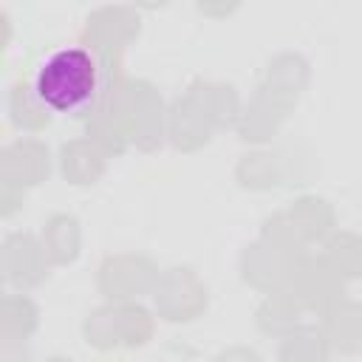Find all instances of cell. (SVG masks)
I'll return each instance as SVG.
<instances>
[{
    "mask_svg": "<svg viewBox=\"0 0 362 362\" xmlns=\"http://www.w3.org/2000/svg\"><path fill=\"white\" fill-rule=\"evenodd\" d=\"M102 82H105L102 57L79 42L54 51L37 68L34 88L40 99L51 107V113H68L85 122L99 99Z\"/></svg>",
    "mask_w": 362,
    "mask_h": 362,
    "instance_id": "6da1fadb",
    "label": "cell"
},
{
    "mask_svg": "<svg viewBox=\"0 0 362 362\" xmlns=\"http://www.w3.org/2000/svg\"><path fill=\"white\" fill-rule=\"evenodd\" d=\"M286 291L297 297V303L308 311H317L320 317L331 311L339 300H345V280L328 266L322 255H300L288 263Z\"/></svg>",
    "mask_w": 362,
    "mask_h": 362,
    "instance_id": "7a4b0ae2",
    "label": "cell"
},
{
    "mask_svg": "<svg viewBox=\"0 0 362 362\" xmlns=\"http://www.w3.org/2000/svg\"><path fill=\"white\" fill-rule=\"evenodd\" d=\"M206 286L189 266H170L158 272V280L153 286V305L161 320L189 322L206 311Z\"/></svg>",
    "mask_w": 362,
    "mask_h": 362,
    "instance_id": "3957f363",
    "label": "cell"
},
{
    "mask_svg": "<svg viewBox=\"0 0 362 362\" xmlns=\"http://www.w3.org/2000/svg\"><path fill=\"white\" fill-rule=\"evenodd\" d=\"M158 269L147 255H107L96 272V286L107 303H133L141 294H153Z\"/></svg>",
    "mask_w": 362,
    "mask_h": 362,
    "instance_id": "277c9868",
    "label": "cell"
},
{
    "mask_svg": "<svg viewBox=\"0 0 362 362\" xmlns=\"http://www.w3.org/2000/svg\"><path fill=\"white\" fill-rule=\"evenodd\" d=\"M141 17L133 6H99L88 14L82 28V45L99 57H122L124 48L139 37Z\"/></svg>",
    "mask_w": 362,
    "mask_h": 362,
    "instance_id": "5b68a950",
    "label": "cell"
},
{
    "mask_svg": "<svg viewBox=\"0 0 362 362\" xmlns=\"http://www.w3.org/2000/svg\"><path fill=\"white\" fill-rule=\"evenodd\" d=\"M167 136V107L158 88L147 79H130V144L153 153Z\"/></svg>",
    "mask_w": 362,
    "mask_h": 362,
    "instance_id": "8992f818",
    "label": "cell"
},
{
    "mask_svg": "<svg viewBox=\"0 0 362 362\" xmlns=\"http://www.w3.org/2000/svg\"><path fill=\"white\" fill-rule=\"evenodd\" d=\"M51 257L40 238L28 232H11L3 240V277L14 288L25 291L40 286L51 274Z\"/></svg>",
    "mask_w": 362,
    "mask_h": 362,
    "instance_id": "52a82bcc",
    "label": "cell"
},
{
    "mask_svg": "<svg viewBox=\"0 0 362 362\" xmlns=\"http://www.w3.org/2000/svg\"><path fill=\"white\" fill-rule=\"evenodd\" d=\"M215 122L206 113L195 85H189L178 99H173V105L167 107V136L173 141V147L192 153L198 147H204L212 139Z\"/></svg>",
    "mask_w": 362,
    "mask_h": 362,
    "instance_id": "ba28073f",
    "label": "cell"
},
{
    "mask_svg": "<svg viewBox=\"0 0 362 362\" xmlns=\"http://www.w3.org/2000/svg\"><path fill=\"white\" fill-rule=\"evenodd\" d=\"M51 173L48 144L40 139H17L0 150V181L17 187H37Z\"/></svg>",
    "mask_w": 362,
    "mask_h": 362,
    "instance_id": "9c48e42d",
    "label": "cell"
},
{
    "mask_svg": "<svg viewBox=\"0 0 362 362\" xmlns=\"http://www.w3.org/2000/svg\"><path fill=\"white\" fill-rule=\"evenodd\" d=\"M308 76H311V65L303 54L297 51H283V54H274L269 62H266V71H263V82L257 85L263 93H269L274 102H280L283 107H294L300 93L305 90L308 85Z\"/></svg>",
    "mask_w": 362,
    "mask_h": 362,
    "instance_id": "30bf717a",
    "label": "cell"
},
{
    "mask_svg": "<svg viewBox=\"0 0 362 362\" xmlns=\"http://www.w3.org/2000/svg\"><path fill=\"white\" fill-rule=\"evenodd\" d=\"M288 263L291 260L286 255H280L277 249H272L263 240H255V243H246L240 252V277L252 288L272 294L286 286Z\"/></svg>",
    "mask_w": 362,
    "mask_h": 362,
    "instance_id": "8fae6325",
    "label": "cell"
},
{
    "mask_svg": "<svg viewBox=\"0 0 362 362\" xmlns=\"http://www.w3.org/2000/svg\"><path fill=\"white\" fill-rule=\"evenodd\" d=\"M59 170L68 184L76 187L96 184L107 170V153L88 136L71 139L59 147Z\"/></svg>",
    "mask_w": 362,
    "mask_h": 362,
    "instance_id": "7c38bea8",
    "label": "cell"
},
{
    "mask_svg": "<svg viewBox=\"0 0 362 362\" xmlns=\"http://www.w3.org/2000/svg\"><path fill=\"white\" fill-rule=\"evenodd\" d=\"M322 334L328 345L345 356L362 354V303L339 300L331 311L322 314Z\"/></svg>",
    "mask_w": 362,
    "mask_h": 362,
    "instance_id": "4fadbf2b",
    "label": "cell"
},
{
    "mask_svg": "<svg viewBox=\"0 0 362 362\" xmlns=\"http://www.w3.org/2000/svg\"><path fill=\"white\" fill-rule=\"evenodd\" d=\"M288 113H291L288 107H283L280 102H274L269 93H263L257 88L252 93V99L243 105V110H240L238 133H240L243 141H269Z\"/></svg>",
    "mask_w": 362,
    "mask_h": 362,
    "instance_id": "5bb4252c",
    "label": "cell"
},
{
    "mask_svg": "<svg viewBox=\"0 0 362 362\" xmlns=\"http://www.w3.org/2000/svg\"><path fill=\"white\" fill-rule=\"evenodd\" d=\"M51 263L57 266H68L79 257V249H82V229H79V221L68 212H57L51 215L45 223H42V235H40Z\"/></svg>",
    "mask_w": 362,
    "mask_h": 362,
    "instance_id": "9a60e30c",
    "label": "cell"
},
{
    "mask_svg": "<svg viewBox=\"0 0 362 362\" xmlns=\"http://www.w3.org/2000/svg\"><path fill=\"white\" fill-rule=\"evenodd\" d=\"M300 314H303V305L297 303V297L286 288H277V291L266 294V300L257 305L255 320L263 334L283 339L286 334H291L300 325Z\"/></svg>",
    "mask_w": 362,
    "mask_h": 362,
    "instance_id": "2e32d148",
    "label": "cell"
},
{
    "mask_svg": "<svg viewBox=\"0 0 362 362\" xmlns=\"http://www.w3.org/2000/svg\"><path fill=\"white\" fill-rule=\"evenodd\" d=\"M8 116L20 130H42L51 122V107L40 99L37 88L25 79H17L8 88Z\"/></svg>",
    "mask_w": 362,
    "mask_h": 362,
    "instance_id": "e0dca14e",
    "label": "cell"
},
{
    "mask_svg": "<svg viewBox=\"0 0 362 362\" xmlns=\"http://www.w3.org/2000/svg\"><path fill=\"white\" fill-rule=\"evenodd\" d=\"M235 178L243 189H252V192L274 189L277 184H283V170H280L277 153L252 150V153L240 156V161L235 167Z\"/></svg>",
    "mask_w": 362,
    "mask_h": 362,
    "instance_id": "ac0fdd59",
    "label": "cell"
},
{
    "mask_svg": "<svg viewBox=\"0 0 362 362\" xmlns=\"http://www.w3.org/2000/svg\"><path fill=\"white\" fill-rule=\"evenodd\" d=\"M288 215H291V221L297 223L300 235L308 243L311 240H322L334 229V223H337L334 206L325 198H320V195H300L297 201H291Z\"/></svg>",
    "mask_w": 362,
    "mask_h": 362,
    "instance_id": "d6986e66",
    "label": "cell"
},
{
    "mask_svg": "<svg viewBox=\"0 0 362 362\" xmlns=\"http://www.w3.org/2000/svg\"><path fill=\"white\" fill-rule=\"evenodd\" d=\"M331 345L320 325H297L280 339V362H328Z\"/></svg>",
    "mask_w": 362,
    "mask_h": 362,
    "instance_id": "ffe728a7",
    "label": "cell"
},
{
    "mask_svg": "<svg viewBox=\"0 0 362 362\" xmlns=\"http://www.w3.org/2000/svg\"><path fill=\"white\" fill-rule=\"evenodd\" d=\"M206 113L212 116L215 127H238V119H240V99H238V90L226 82H206V79H195L192 82Z\"/></svg>",
    "mask_w": 362,
    "mask_h": 362,
    "instance_id": "44dd1931",
    "label": "cell"
},
{
    "mask_svg": "<svg viewBox=\"0 0 362 362\" xmlns=\"http://www.w3.org/2000/svg\"><path fill=\"white\" fill-rule=\"evenodd\" d=\"M85 342L96 351H113L122 345V317H119V303H107L93 308L85 322H82Z\"/></svg>",
    "mask_w": 362,
    "mask_h": 362,
    "instance_id": "7402d4cb",
    "label": "cell"
},
{
    "mask_svg": "<svg viewBox=\"0 0 362 362\" xmlns=\"http://www.w3.org/2000/svg\"><path fill=\"white\" fill-rule=\"evenodd\" d=\"M322 257L342 280L362 277V238L356 232H334L325 240Z\"/></svg>",
    "mask_w": 362,
    "mask_h": 362,
    "instance_id": "603a6c76",
    "label": "cell"
},
{
    "mask_svg": "<svg viewBox=\"0 0 362 362\" xmlns=\"http://www.w3.org/2000/svg\"><path fill=\"white\" fill-rule=\"evenodd\" d=\"M260 240L269 243L272 249H277L280 255H286L288 260H294V257H300V255L308 252V240L300 235V229H297V223L291 221L288 209L274 212V215H269V218L263 221V226H260Z\"/></svg>",
    "mask_w": 362,
    "mask_h": 362,
    "instance_id": "cb8c5ba5",
    "label": "cell"
},
{
    "mask_svg": "<svg viewBox=\"0 0 362 362\" xmlns=\"http://www.w3.org/2000/svg\"><path fill=\"white\" fill-rule=\"evenodd\" d=\"M40 328V308L25 294H6L3 297V334L31 337Z\"/></svg>",
    "mask_w": 362,
    "mask_h": 362,
    "instance_id": "d4e9b609",
    "label": "cell"
},
{
    "mask_svg": "<svg viewBox=\"0 0 362 362\" xmlns=\"http://www.w3.org/2000/svg\"><path fill=\"white\" fill-rule=\"evenodd\" d=\"M119 317H122V345L124 348H141L153 339L156 320L144 305L119 303Z\"/></svg>",
    "mask_w": 362,
    "mask_h": 362,
    "instance_id": "484cf974",
    "label": "cell"
},
{
    "mask_svg": "<svg viewBox=\"0 0 362 362\" xmlns=\"http://www.w3.org/2000/svg\"><path fill=\"white\" fill-rule=\"evenodd\" d=\"M3 362H28L31 359V345L25 337H14V334H3Z\"/></svg>",
    "mask_w": 362,
    "mask_h": 362,
    "instance_id": "4316f807",
    "label": "cell"
},
{
    "mask_svg": "<svg viewBox=\"0 0 362 362\" xmlns=\"http://www.w3.org/2000/svg\"><path fill=\"white\" fill-rule=\"evenodd\" d=\"M23 201H25V189L23 187L8 184V181H0V215L3 218H8Z\"/></svg>",
    "mask_w": 362,
    "mask_h": 362,
    "instance_id": "83f0119b",
    "label": "cell"
},
{
    "mask_svg": "<svg viewBox=\"0 0 362 362\" xmlns=\"http://www.w3.org/2000/svg\"><path fill=\"white\" fill-rule=\"evenodd\" d=\"M215 362H263L260 354L255 348H246V345H232L226 351H221L215 356Z\"/></svg>",
    "mask_w": 362,
    "mask_h": 362,
    "instance_id": "f1b7e54d",
    "label": "cell"
},
{
    "mask_svg": "<svg viewBox=\"0 0 362 362\" xmlns=\"http://www.w3.org/2000/svg\"><path fill=\"white\" fill-rule=\"evenodd\" d=\"M45 362H74V359H65V356H51V359H45Z\"/></svg>",
    "mask_w": 362,
    "mask_h": 362,
    "instance_id": "f546056e",
    "label": "cell"
}]
</instances>
